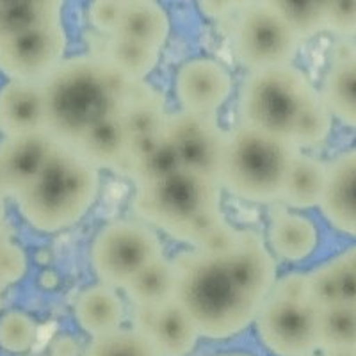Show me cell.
I'll return each instance as SVG.
<instances>
[{
  "label": "cell",
  "mask_w": 356,
  "mask_h": 356,
  "mask_svg": "<svg viewBox=\"0 0 356 356\" xmlns=\"http://www.w3.org/2000/svg\"><path fill=\"white\" fill-rule=\"evenodd\" d=\"M241 230H237L235 227H232L230 222L227 221V218L219 221L214 228L207 232L202 239L195 244V250L202 251V253H209V255H227L228 251L234 250L239 243Z\"/></svg>",
  "instance_id": "35"
},
{
  "label": "cell",
  "mask_w": 356,
  "mask_h": 356,
  "mask_svg": "<svg viewBox=\"0 0 356 356\" xmlns=\"http://www.w3.org/2000/svg\"><path fill=\"white\" fill-rule=\"evenodd\" d=\"M120 6H130V4H139V2H150V0H114Z\"/></svg>",
  "instance_id": "45"
},
{
  "label": "cell",
  "mask_w": 356,
  "mask_h": 356,
  "mask_svg": "<svg viewBox=\"0 0 356 356\" xmlns=\"http://www.w3.org/2000/svg\"><path fill=\"white\" fill-rule=\"evenodd\" d=\"M319 308L310 300L269 294L255 316L262 344L276 356H303L319 349Z\"/></svg>",
  "instance_id": "9"
},
{
  "label": "cell",
  "mask_w": 356,
  "mask_h": 356,
  "mask_svg": "<svg viewBox=\"0 0 356 356\" xmlns=\"http://www.w3.org/2000/svg\"><path fill=\"white\" fill-rule=\"evenodd\" d=\"M170 31L171 24L166 9L157 4V0H150V2L125 6L113 34L141 41L162 50L170 36Z\"/></svg>",
  "instance_id": "25"
},
{
  "label": "cell",
  "mask_w": 356,
  "mask_h": 356,
  "mask_svg": "<svg viewBox=\"0 0 356 356\" xmlns=\"http://www.w3.org/2000/svg\"><path fill=\"white\" fill-rule=\"evenodd\" d=\"M303 356H316V355H314V353H310V355H303Z\"/></svg>",
  "instance_id": "48"
},
{
  "label": "cell",
  "mask_w": 356,
  "mask_h": 356,
  "mask_svg": "<svg viewBox=\"0 0 356 356\" xmlns=\"http://www.w3.org/2000/svg\"><path fill=\"white\" fill-rule=\"evenodd\" d=\"M317 2H319V4L323 6V8H326V6L330 4V0H317Z\"/></svg>",
  "instance_id": "47"
},
{
  "label": "cell",
  "mask_w": 356,
  "mask_h": 356,
  "mask_svg": "<svg viewBox=\"0 0 356 356\" xmlns=\"http://www.w3.org/2000/svg\"><path fill=\"white\" fill-rule=\"evenodd\" d=\"M9 241L11 239H9V235L6 234L4 227H0V292L8 287V282H6V275H4V259H6V250H8Z\"/></svg>",
  "instance_id": "42"
},
{
  "label": "cell",
  "mask_w": 356,
  "mask_h": 356,
  "mask_svg": "<svg viewBox=\"0 0 356 356\" xmlns=\"http://www.w3.org/2000/svg\"><path fill=\"white\" fill-rule=\"evenodd\" d=\"M298 148L285 139L239 125L228 132L219 184L250 203L280 202L285 177Z\"/></svg>",
  "instance_id": "5"
},
{
  "label": "cell",
  "mask_w": 356,
  "mask_h": 356,
  "mask_svg": "<svg viewBox=\"0 0 356 356\" xmlns=\"http://www.w3.org/2000/svg\"><path fill=\"white\" fill-rule=\"evenodd\" d=\"M308 300L317 308L356 305L355 248L342 251L307 273Z\"/></svg>",
  "instance_id": "20"
},
{
  "label": "cell",
  "mask_w": 356,
  "mask_h": 356,
  "mask_svg": "<svg viewBox=\"0 0 356 356\" xmlns=\"http://www.w3.org/2000/svg\"><path fill=\"white\" fill-rule=\"evenodd\" d=\"M316 93L307 73L294 63L248 72L239 89V125L291 143Z\"/></svg>",
  "instance_id": "6"
},
{
  "label": "cell",
  "mask_w": 356,
  "mask_h": 356,
  "mask_svg": "<svg viewBox=\"0 0 356 356\" xmlns=\"http://www.w3.org/2000/svg\"><path fill=\"white\" fill-rule=\"evenodd\" d=\"M269 251L285 262H303L319 246V228L310 218L292 209L273 212L267 228Z\"/></svg>",
  "instance_id": "21"
},
{
  "label": "cell",
  "mask_w": 356,
  "mask_h": 356,
  "mask_svg": "<svg viewBox=\"0 0 356 356\" xmlns=\"http://www.w3.org/2000/svg\"><path fill=\"white\" fill-rule=\"evenodd\" d=\"M178 168L180 161L173 143L168 138L166 130H161L130 138L122 173L139 187L162 180Z\"/></svg>",
  "instance_id": "19"
},
{
  "label": "cell",
  "mask_w": 356,
  "mask_h": 356,
  "mask_svg": "<svg viewBox=\"0 0 356 356\" xmlns=\"http://www.w3.org/2000/svg\"><path fill=\"white\" fill-rule=\"evenodd\" d=\"M122 120L132 136H145L164 130L168 122V113L164 100L152 86L145 81H136L129 95L125 107L122 111Z\"/></svg>",
  "instance_id": "28"
},
{
  "label": "cell",
  "mask_w": 356,
  "mask_h": 356,
  "mask_svg": "<svg viewBox=\"0 0 356 356\" xmlns=\"http://www.w3.org/2000/svg\"><path fill=\"white\" fill-rule=\"evenodd\" d=\"M38 339L34 319L20 310H11L0 317V346L6 351L24 353L33 348Z\"/></svg>",
  "instance_id": "33"
},
{
  "label": "cell",
  "mask_w": 356,
  "mask_h": 356,
  "mask_svg": "<svg viewBox=\"0 0 356 356\" xmlns=\"http://www.w3.org/2000/svg\"><path fill=\"white\" fill-rule=\"evenodd\" d=\"M221 257L237 284L264 303L276 282V262L262 237L251 230H241L237 246Z\"/></svg>",
  "instance_id": "14"
},
{
  "label": "cell",
  "mask_w": 356,
  "mask_h": 356,
  "mask_svg": "<svg viewBox=\"0 0 356 356\" xmlns=\"http://www.w3.org/2000/svg\"><path fill=\"white\" fill-rule=\"evenodd\" d=\"M173 260L162 255L146 266L123 287L130 303L141 310H152L175 298Z\"/></svg>",
  "instance_id": "26"
},
{
  "label": "cell",
  "mask_w": 356,
  "mask_h": 356,
  "mask_svg": "<svg viewBox=\"0 0 356 356\" xmlns=\"http://www.w3.org/2000/svg\"><path fill=\"white\" fill-rule=\"evenodd\" d=\"M253 0H196L198 11L209 20H222L235 11H241Z\"/></svg>",
  "instance_id": "38"
},
{
  "label": "cell",
  "mask_w": 356,
  "mask_h": 356,
  "mask_svg": "<svg viewBox=\"0 0 356 356\" xmlns=\"http://www.w3.org/2000/svg\"><path fill=\"white\" fill-rule=\"evenodd\" d=\"M319 349H356V305L319 308Z\"/></svg>",
  "instance_id": "29"
},
{
  "label": "cell",
  "mask_w": 356,
  "mask_h": 356,
  "mask_svg": "<svg viewBox=\"0 0 356 356\" xmlns=\"http://www.w3.org/2000/svg\"><path fill=\"white\" fill-rule=\"evenodd\" d=\"M138 328L150 337L161 356H187L200 339L198 330L175 300L152 310L138 308Z\"/></svg>",
  "instance_id": "17"
},
{
  "label": "cell",
  "mask_w": 356,
  "mask_h": 356,
  "mask_svg": "<svg viewBox=\"0 0 356 356\" xmlns=\"http://www.w3.org/2000/svg\"><path fill=\"white\" fill-rule=\"evenodd\" d=\"M175 298L200 337L230 339L253 324L260 301L248 294L232 276L222 257L198 250L173 259Z\"/></svg>",
  "instance_id": "2"
},
{
  "label": "cell",
  "mask_w": 356,
  "mask_h": 356,
  "mask_svg": "<svg viewBox=\"0 0 356 356\" xmlns=\"http://www.w3.org/2000/svg\"><path fill=\"white\" fill-rule=\"evenodd\" d=\"M324 33L353 40L356 33V0H330L324 8Z\"/></svg>",
  "instance_id": "34"
},
{
  "label": "cell",
  "mask_w": 356,
  "mask_h": 356,
  "mask_svg": "<svg viewBox=\"0 0 356 356\" xmlns=\"http://www.w3.org/2000/svg\"><path fill=\"white\" fill-rule=\"evenodd\" d=\"M284 18L301 41L324 33V8L317 0H264Z\"/></svg>",
  "instance_id": "31"
},
{
  "label": "cell",
  "mask_w": 356,
  "mask_h": 356,
  "mask_svg": "<svg viewBox=\"0 0 356 356\" xmlns=\"http://www.w3.org/2000/svg\"><path fill=\"white\" fill-rule=\"evenodd\" d=\"M100 171L77 150L54 143L36 177L13 196L22 218L44 234L81 221L97 202Z\"/></svg>",
  "instance_id": "3"
},
{
  "label": "cell",
  "mask_w": 356,
  "mask_h": 356,
  "mask_svg": "<svg viewBox=\"0 0 356 356\" xmlns=\"http://www.w3.org/2000/svg\"><path fill=\"white\" fill-rule=\"evenodd\" d=\"M164 255L161 237L145 221L120 219L102 228L91 244V267L100 284L123 289L146 266Z\"/></svg>",
  "instance_id": "7"
},
{
  "label": "cell",
  "mask_w": 356,
  "mask_h": 356,
  "mask_svg": "<svg viewBox=\"0 0 356 356\" xmlns=\"http://www.w3.org/2000/svg\"><path fill=\"white\" fill-rule=\"evenodd\" d=\"M301 43L294 29L264 0H253L239 11L234 27V52L248 72L291 65Z\"/></svg>",
  "instance_id": "8"
},
{
  "label": "cell",
  "mask_w": 356,
  "mask_h": 356,
  "mask_svg": "<svg viewBox=\"0 0 356 356\" xmlns=\"http://www.w3.org/2000/svg\"><path fill=\"white\" fill-rule=\"evenodd\" d=\"M234 89L232 75L219 61L195 57L184 63L175 75V97L182 111L216 114Z\"/></svg>",
  "instance_id": "12"
},
{
  "label": "cell",
  "mask_w": 356,
  "mask_h": 356,
  "mask_svg": "<svg viewBox=\"0 0 356 356\" xmlns=\"http://www.w3.org/2000/svg\"><path fill=\"white\" fill-rule=\"evenodd\" d=\"M326 162L308 152L298 150L285 177L280 202L292 211H307L319 205L323 195Z\"/></svg>",
  "instance_id": "24"
},
{
  "label": "cell",
  "mask_w": 356,
  "mask_h": 356,
  "mask_svg": "<svg viewBox=\"0 0 356 356\" xmlns=\"http://www.w3.org/2000/svg\"><path fill=\"white\" fill-rule=\"evenodd\" d=\"M134 82L97 54L65 57L41 82L47 134L72 146L86 130L122 114Z\"/></svg>",
  "instance_id": "1"
},
{
  "label": "cell",
  "mask_w": 356,
  "mask_h": 356,
  "mask_svg": "<svg viewBox=\"0 0 356 356\" xmlns=\"http://www.w3.org/2000/svg\"><path fill=\"white\" fill-rule=\"evenodd\" d=\"M25 271H27V259H25L24 250L13 241H9L4 259V275L8 285L18 282L25 275Z\"/></svg>",
  "instance_id": "39"
},
{
  "label": "cell",
  "mask_w": 356,
  "mask_h": 356,
  "mask_svg": "<svg viewBox=\"0 0 356 356\" xmlns=\"http://www.w3.org/2000/svg\"><path fill=\"white\" fill-rule=\"evenodd\" d=\"M218 356H251V355H246V353H225V355H218Z\"/></svg>",
  "instance_id": "46"
},
{
  "label": "cell",
  "mask_w": 356,
  "mask_h": 356,
  "mask_svg": "<svg viewBox=\"0 0 356 356\" xmlns=\"http://www.w3.org/2000/svg\"><path fill=\"white\" fill-rule=\"evenodd\" d=\"M269 294L296 298V300H308L307 273H289L282 278H276Z\"/></svg>",
  "instance_id": "37"
},
{
  "label": "cell",
  "mask_w": 356,
  "mask_h": 356,
  "mask_svg": "<svg viewBox=\"0 0 356 356\" xmlns=\"http://www.w3.org/2000/svg\"><path fill=\"white\" fill-rule=\"evenodd\" d=\"M130 134L122 116H114L86 130L72 148L100 170L122 173L129 152Z\"/></svg>",
  "instance_id": "22"
},
{
  "label": "cell",
  "mask_w": 356,
  "mask_h": 356,
  "mask_svg": "<svg viewBox=\"0 0 356 356\" xmlns=\"http://www.w3.org/2000/svg\"><path fill=\"white\" fill-rule=\"evenodd\" d=\"M65 0H0V8H52L61 9Z\"/></svg>",
  "instance_id": "40"
},
{
  "label": "cell",
  "mask_w": 356,
  "mask_h": 356,
  "mask_svg": "<svg viewBox=\"0 0 356 356\" xmlns=\"http://www.w3.org/2000/svg\"><path fill=\"white\" fill-rule=\"evenodd\" d=\"M125 6H120L114 0H93L89 4V22L97 29L100 34L114 33V29L118 27V22L122 18V11Z\"/></svg>",
  "instance_id": "36"
},
{
  "label": "cell",
  "mask_w": 356,
  "mask_h": 356,
  "mask_svg": "<svg viewBox=\"0 0 356 356\" xmlns=\"http://www.w3.org/2000/svg\"><path fill=\"white\" fill-rule=\"evenodd\" d=\"M218 178L178 168L157 182L136 187L134 211L171 239L195 246L225 219Z\"/></svg>",
  "instance_id": "4"
},
{
  "label": "cell",
  "mask_w": 356,
  "mask_h": 356,
  "mask_svg": "<svg viewBox=\"0 0 356 356\" xmlns=\"http://www.w3.org/2000/svg\"><path fill=\"white\" fill-rule=\"evenodd\" d=\"M79 344L72 337H59L54 340L52 344V356H79Z\"/></svg>",
  "instance_id": "41"
},
{
  "label": "cell",
  "mask_w": 356,
  "mask_h": 356,
  "mask_svg": "<svg viewBox=\"0 0 356 356\" xmlns=\"http://www.w3.org/2000/svg\"><path fill=\"white\" fill-rule=\"evenodd\" d=\"M47 132L41 82L8 81L0 88V134L4 138Z\"/></svg>",
  "instance_id": "18"
},
{
  "label": "cell",
  "mask_w": 356,
  "mask_h": 356,
  "mask_svg": "<svg viewBox=\"0 0 356 356\" xmlns=\"http://www.w3.org/2000/svg\"><path fill=\"white\" fill-rule=\"evenodd\" d=\"M332 129L333 118L330 114V111L326 109V106L323 104V100H321L319 91H317L310 98L308 106L305 107L291 143L301 152L314 150V148H317V146L328 141Z\"/></svg>",
  "instance_id": "32"
},
{
  "label": "cell",
  "mask_w": 356,
  "mask_h": 356,
  "mask_svg": "<svg viewBox=\"0 0 356 356\" xmlns=\"http://www.w3.org/2000/svg\"><path fill=\"white\" fill-rule=\"evenodd\" d=\"M75 319L79 326L95 339L122 328L125 305L114 287L106 284L91 285L84 289L75 301Z\"/></svg>",
  "instance_id": "23"
},
{
  "label": "cell",
  "mask_w": 356,
  "mask_h": 356,
  "mask_svg": "<svg viewBox=\"0 0 356 356\" xmlns=\"http://www.w3.org/2000/svg\"><path fill=\"white\" fill-rule=\"evenodd\" d=\"M82 356H161V353L139 328H118L95 337Z\"/></svg>",
  "instance_id": "30"
},
{
  "label": "cell",
  "mask_w": 356,
  "mask_h": 356,
  "mask_svg": "<svg viewBox=\"0 0 356 356\" xmlns=\"http://www.w3.org/2000/svg\"><path fill=\"white\" fill-rule=\"evenodd\" d=\"M4 193L0 191V227H4V218H6V202H4Z\"/></svg>",
  "instance_id": "44"
},
{
  "label": "cell",
  "mask_w": 356,
  "mask_h": 356,
  "mask_svg": "<svg viewBox=\"0 0 356 356\" xmlns=\"http://www.w3.org/2000/svg\"><path fill=\"white\" fill-rule=\"evenodd\" d=\"M54 143L47 132L25 134L0 141V191L4 196L13 198L36 177Z\"/></svg>",
  "instance_id": "15"
},
{
  "label": "cell",
  "mask_w": 356,
  "mask_h": 356,
  "mask_svg": "<svg viewBox=\"0 0 356 356\" xmlns=\"http://www.w3.org/2000/svg\"><path fill=\"white\" fill-rule=\"evenodd\" d=\"M102 59H106L111 66L122 72L130 81H145L159 65L161 49H155L141 41L109 34L104 41Z\"/></svg>",
  "instance_id": "27"
},
{
  "label": "cell",
  "mask_w": 356,
  "mask_h": 356,
  "mask_svg": "<svg viewBox=\"0 0 356 356\" xmlns=\"http://www.w3.org/2000/svg\"><path fill=\"white\" fill-rule=\"evenodd\" d=\"M355 191L356 154L355 150H346L326 164V178L317 209L335 230L348 237L356 234Z\"/></svg>",
  "instance_id": "13"
},
{
  "label": "cell",
  "mask_w": 356,
  "mask_h": 356,
  "mask_svg": "<svg viewBox=\"0 0 356 356\" xmlns=\"http://www.w3.org/2000/svg\"><path fill=\"white\" fill-rule=\"evenodd\" d=\"M319 97L333 120L356 125V61L353 40H340L333 49L332 63L324 73Z\"/></svg>",
  "instance_id": "16"
},
{
  "label": "cell",
  "mask_w": 356,
  "mask_h": 356,
  "mask_svg": "<svg viewBox=\"0 0 356 356\" xmlns=\"http://www.w3.org/2000/svg\"><path fill=\"white\" fill-rule=\"evenodd\" d=\"M68 36L61 22L0 41V72L9 81L43 82L65 59Z\"/></svg>",
  "instance_id": "10"
},
{
  "label": "cell",
  "mask_w": 356,
  "mask_h": 356,
  "mask_svg": "<svg viewBox=\"0 0 356 356\" xmlns=\"http://www.w3.org/2000/svg\"><path fill=\"white\" fill-rule=\"evenodd\" d=\"M164 130L173 143L180 166L219 180L228 132L222 129L216 114L180 109L168 114Z\"/></svg>",
  "instance_id": "11"
},
{
  "label": "cell",
  "mask_w": 356,
  "mask_h": 356,
  "mask_svg": "<svg viewBox=\"0 0 356 356\" xmlns=\"http://www.w3.org/2000/svg\"><path fill=\"white\" fill-rule=\"evenodd\" d=\"M324 356H356V349H326Z\"/></svg>",
  "instance_id": "43"
}]
</instances>
